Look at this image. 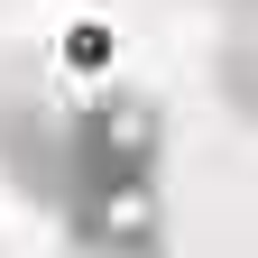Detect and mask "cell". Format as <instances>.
<instances>
[{"mask_svg": "<svg viewBox=\"0 0 258 258\" xmlns=\"http://www.w3.org/2000/svg\"><path fill=\"white\" fill-rule=\"evenodd\" d=\"M74 157H83V194L111 184V175H157V157H166V111H157L139 83H102L92 102H74Z\"/></svg>", "mask_w": 258, "mask_h": 258, "instance_id": "6da1fadb", "label": "cell"}, {"mask_svg": "<svg viewBox=\"0 0 258 258\" xmlns=\"http://www.w3.org/2000/svg\"><path fill=\"white\" fill-rule=\"evenodd\" d=\"M0 166L28 203L64 212L83 194V157H74V111H37L28 92H0Z\"/></svg>", "mask_w": 258, "mask_h": 258, "instance_id": "7a4b0ae2", "label": "cell"}, {"mask_svg": "<svg viewBox=\"0 0 258 258\" xmlns=\"http://www.w3.org/2000/svg\"><path fill=\"white\" fill-rule=\"evenodd\" d=\"M64 240L74 249H166V194H157V175L92 184L83 203L64 212Z\"/></svg>", "mask_w": 258, "mask_h": 258, "instance_id": "3957f363", "label": "cell"}, {"mask_svg": "<svg viewBox=\"0 0 258 258\" xmlns=\"http://www.w3.org/2000/svg\"><path fill=\"white\" fill-rule=\"evenodd\" d=\"M212 92L221 111L258 129V0H221V37H212Z\"/></svg>", "mask_w": 258, "mask_h": 258, "instance_id": "277c9868", "label": "cell"}, {"mask_svg": "<svg viewBox=\"0 0 258 258\" xmlns=\"http://www.w3.org/2000/svg\"><path fill=\"white\" fill-rule=\"evenodd\" d=\"M111 55H120V37L102 19H74L64 28V64H74V74H111Z\"/></svg>", "mask_w": 258, "mask_h": 258, "instance_id": "5b68a950", "label": "cell"}]
</instances>
